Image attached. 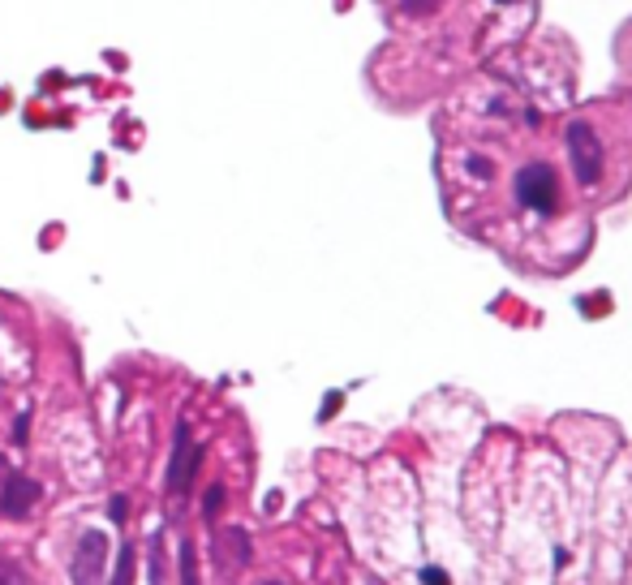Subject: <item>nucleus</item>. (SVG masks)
<instances>
[{
  "label": "nucleus",
  "instance_id": "1",
  "mask_svg": "<svg viewBox=\"0 0 632 585\" xmlns=\"http://www.w3.org/2000/svg\"><path fill=\"white\" fill-rule=\"evenodd\" d=\"M512 198H517L520 212L555 215V207H559V177H555V168L542 160L517 168V177H512Z\"/></svg>",
  "mask_w": 632,
  "mask_h": 585
},
{
  "label": "nucleus",
  "instance_id": "2",
  "mask_svg": "<svg viewBox=\"0 0 632 585\" xmlns=\"http://www.w3.org/2000/svg\"><path fill=\"white\" fill-rule=\"evenodd\" d=\"M202 461H207V448L194 443L190 422L181 418L177 431H173V461H168V482H163V491H168V495H177V500H185V495L194 491L198 473H202Z\"/></svg>",
  "mask_w": 632,
  "mask_h": 585
},
{
  "label": "nucleus",
  "instance_id": "3",
  "mask_svg": "<svg viewBox=\"0 0 632 585\" xmlns=\"http://www.w3.org/2000/svg\"><path fill=\"white\" fill-rule=\"evenodd\" d=\"M108 577V534L104 530H82L69 555V581L74 585H104Z\"/></svg>",
  "mask_w": 632,
  "mask_h": 585
},
{
  "label": "nucleus",
  "instance_id": "4",
  "mask_svg": "<svg viewBox=\"0 0 632 585\" xmlns=\"http://www.w3.org/2000/svg\"><path fill=\"white\" fill-rule=\"evenodd\" d=\"M568 155H572V173H577L581 185H598L602 164H607V146L598 143V134L589 130L585 121L568 125Z\"/></svg>",
  "mask_w": 632,
  "mask_h": 585
},
{
  "label": "nucleus",
  "instance_id": "5",
  "mask_svg": "<svg viewBox=\"0 0 632 585\" xmlns=\"http://www.w3.org/2000/svg\"><path fill=\"white\" fill-rule=\"evenodd\" d=\"M39 500H44V487L35 482L31 473H17V470L5 473V482H0V517L5 521H26Z\"/></svg>",
  "mask_w": 632,
  "mask_h": 585
},
{
  "label": "nucleus",
  "instance_id": "6",
  "mask_svg": "<svg viewBox=\"0 0 632 585\" xmlns=\"http://www.w3.org/2000/svg\"><path fill=\"white\" fill-rule=\"evenodd\" d=\"M250 555H254V547H250V534L242 525H224L211 534V560L220 572H242L250 564Z\"/></svg>",
  "mask_w": 632,
  "mask_h": 585
},
{
  "label": "nucleus",
  "instance_id": "7",
  "mask_svg": "<svg viewBox=\"0 0 632 585\" xmlns=\"http://www.w3.org/2000/svg\"><path fill=\"white\" fill-rule=\"evenodd\" d=\"M133 577H138V547H133V542H121L108 585H133Z\"/></svg>",
  "mask_w": 632,
  "mask_h": 585
},
{
  "label": "nucleus",
  "instance_id": "8",
  "mask_svg": "<svg viewBox=\"0 0 632 585\" xmlns=\"http://www.w3.org/2000/svg\"><path fill=\"white\" fill-rule=\"evenodd\" d=\"M181 585H198V555H194V538H181Z\"/></svg>",
  "mask_w": 632,
  "mask_h": 585
},
{
  "label": "nucleus",
  "instance_id": "9",
  "mask_svg": "<svg viewBox=\"0 0 632 585\" xmlns=\"http://www.w3.org/2000/svg\"><path fill=\"white\" fill-rule=\"evenodd\" d=\"M224 500H228V491H224V482H211L207 491H202V521H215L220 512H224Z\"/></svg>",
  "mask_w": 632,
  "mask_h": 585
},
{
  "label": "nucleus",
  "instance_id": "10",
  "mask_svg": "<svg viewBox=\"0 0 632 585\" xmlns=\"http://www.w3.org/2000/svg\"><path fill=\"white\" fill-rule=\"evenodd\" d=\"M163 538H151V560H146V581L151 585H163V547H160Z\"/></svg>",
  "mask_w": 632,
  "mask_h": 585
},
{
  "label": "nucleus",
  "instance_id": "11",
  "mask_svg": "<svg viewBox=\"0 0 632 585\" xmlns=\"http://www.w3.org/2000/svg\"><path fill=\"white\" fill-rule=\"evenodd\" d=\"M0 585H31V577H26V569L17 560L0 555Z\"/></svg>",
  "mask_w": 632,
  "mask_h": 585
},
{
  "label": "nucleus",
  "instance_id": "12",
  "mask_svg": "<svg viewBox=\"0 0 632 585\" xmlns=\"http://www.w3.org/2000/svg\"><path fill=\"white\" fill-rule=\"evenodd\" d=\"M108 517H113V525H125V521H130V500H125V495H113V500H108Z\"/></svg>",
  "mask_w": 632,
  "mask_h": 585
},
{
  "label": "nucleus",
  "instance_id": "13",
  "mask_svg": "<svg viewBox=\"0 0 632 585\" xmlns=\"http://www.w3.org/2000/svg\"><path fill=\"white\" fill-rule=\"evenodd\" d=\"M26 431H31V413H17V422H14V443L17 448L26 443Z\"/></svg>",
  "mask_w": 632,
  "mask_h": 585
},
{
  "label": "nucleus",
  "instance_id": "14",
  "mask_svg": "<svg viewBox=\"0 0 632 585\" xmlns=\"http://www.w3.org/2000/svg\"><path fill=\"white\" fill-rule=\"evenodd\" d=\"M421 585H452L443 569H421Z\"/></svg>",
  "mask_w": 632,
  "mask_h": 585
},
{
  "label": "nucleus",
  "instance_id": "15",
  "mask_svg": "<svg viewBox=\"0 0 632 585\" xmlns=\"http://www.w3.org/2000/svg\"><path fill=\"white\" fill-rule=\"evenodd\" d=\"M5 473H9V461H5V456H0V482H5Z\"/></svg>",
  "mask_w": 632,
  "mask_h": 585
},
{
  "label": "nucleus",
  "instance_id": "16",
  "mask_svg": "<svg viewBox=\"0 0 632 585\" xmlns=\"http://www.w3.org/2000/svg\"><path fill=\"white\" fill-rule=\"evenodd\" d=\"M361 585H383V581H379V577H366V581H361Z\"/></svg>",
  "mask_w": 632,
  "mask_h": 585
},
{
  "label": "nucleus",
  "instance_id": "17",
  "mask_svg": "<svg viewBox=\"0 0 632 585\" xmlns=\"http://www.w3.org/2000/svg\"><path fill=\"white\" fill-rule=\"evenodd\" d=\"M259 585H284V581H259Z\"/></svg>",
  "mask_w": 632,
  "mask_h": 585
}]
</instances>
